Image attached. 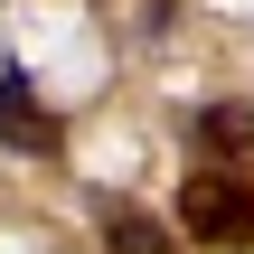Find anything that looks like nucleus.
Wrapping results in <instances>:
<instances>
[{"mask_svg": "<svg viewBox=\"0 0 254 254\" xmlns=\"http://www.w3.org/2000/svg\"><path fill=\"white\" fill-rule=\"evenodd\" d=\"M179 226H189L198 245H254V179L207 160V170L179 189Z\"/></svg>", "mask_w": 254, "mask_h": 254, "instance_id": "obj_1", "label": "nucleus"}, {"mask_svg": "<svg viewBox=\"0 0 254 254\" xmlns=\"http://www.w3.org/2000/svg\"><path fill=\"white\" fill-rule=\"evenodd\" d=\"M57 141H66V123H57L19 75H0V151H19V160H57Z\"/></svg>", "mask_w": 254, "mask_h": 254, "instance_id": "obj_2", "label": "nucleus"}, {"mask_svg": "<svg viewBox=\"0 0 254 254\" xmlns=\"http://www.w3.org/2000/svg\"><path fill=\"white\" fill-rule=\"evenodd\" d=\"M94 226H104L113 254H170V226L151 207H132V198H94Z\"/></svg>", "mask_w": 254, "mask_h": 254, "instance_id": "obj_3", "label": "nucleus"}, {"mask_svg": "<svg viewBox=\"0 0 254 254\" xmlns=\"http://www.w3.org/2000/svg\"><path fill=\"white\" fill-rule=\"evenodd\" d=\"M198 151L226 160V170H245L254 160V104H207L198 113Z\"/></svg>", "mask_w": 254, "mask_h": 254, "instance_id": "obj_4", "label": "nucleus"}]
</instances>
